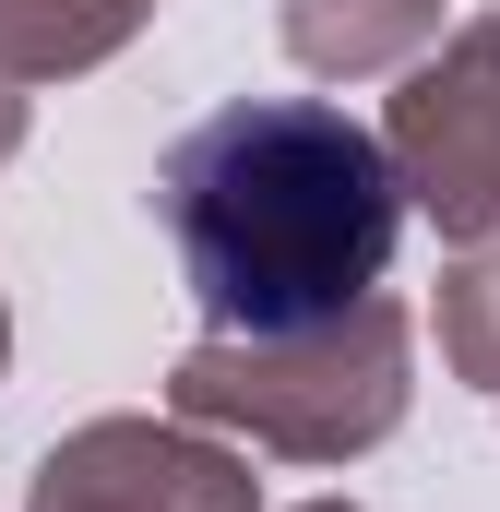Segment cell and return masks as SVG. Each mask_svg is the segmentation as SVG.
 I'll return each instance as SVG.
<instances>
[{"label": "cell", "instance_id": "6da1fadb", "mask_svg": "<svg viewBox=\"0 0 500 512\" xmlns=\"http://www.w3.org/2000/svg\"><path fill=\"white\" fill-rule=\"evenodd\" d=\"M155 227L215 334H334L405 239L393 143L334 96H227L155 155Z\"/></svg>", "mask_w": 500, "mask_h": 512}]
</instances>
